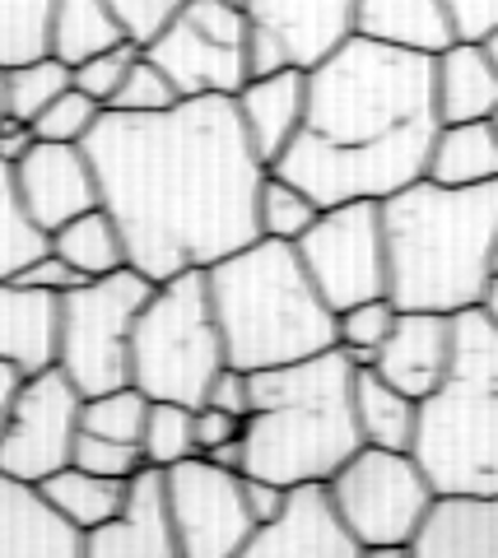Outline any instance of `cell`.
Returning <instances> with one entry per match:
<instances>
[{"label":"cell","mask_w":498,"mask_h":558,"mask_svg":"<svg viewBox=\"0 0 498 558\" xmlns=\"http://www.w3.org/2000/svg\"><path fill=\"white\" fill-rule=\"evenodd\" d=\"M102 209L126 238L131 270L163 284L210 270L262 238L256 159L233 98H182L168 112H102L84 140Z\"/></svg>","instance_id":"obj_1"},{"label":"cell","mask_w":498,"mask_h":558,"mask_svg":"<svg viewBox=\"0 0 498 558\" xmlns=\"http://www.w3.org/2000/svg\"><path fill=\"white\" fill-rule=\"evenodd\" d=\"M434 57L350 38L307 70V117L275 172L321 209L387 201L420 182L438 135Z\"/></svg>","instance_id":"obj_2"},{"label":"cell","mask_w":498,"mask_h":558,"mask_svg":"<svg viewBox=\"0 0 498 558\" xmlns=\"http://www.w3.org/2000/svg\"><path fill=\"white\" fill-rule=\"evenodd\" d=\"M387 299L401 312H466L485 303L498 252V182H410L382 201Z\"/></svg>","instance_id":"obj_3"},{"label":"cell","mask_w":498,"mask_h":558,"mask_svg":"<svg viewBox=\"0 0 498 558\" xmlns=\"http://www.w3.org/2000/svg\"><path fill=\"white\" fill-rule=\"evenodd\" d=\"M354 368L345 349L252 373V414L243 418V475L299 488L326 484L364 438L354 418Z\"/></svg>","instance_id":"obj_4"},{"label":"cell","mask_w":498,"mask_h":558,"mask_svg":"<svg viewBox=\"0 0 498 558\" xmlns=\"http://www.w3.org/2000/svg\"><path fill=\"white\" fill-rule=\"evenodd\" d=\"M205 279L229 368L262 373L336 349V312L313 289L294 242L256 238L215 260Z\"/></svg>","instance_id":"obj_5"},{"label":"cell","mask_w":498,"mask_h":558,"mask_svg":"<svg viewBox=\"0 0 498 558\" xmlns=\"http://www.w3.org/2000/svg\"><path fill=\"white\" fill-rule=\"evenodd\" d=\"M224 368V336L205 270H182L154 284L131 330V387H141L149 400H178L196 410Z\"/></svg>","instance_id":"obj_6"},{"label":"cell","mask_w":498,"mask_h":558,"mask_svg":"<svg viewBox=\"0 0 498 558\" xmlns=\"http://www.w3.org/2000/svg\"><path fill=\"white\" fill-rule=\"evenodd\" d=\"M410 457L438 498H498V387L448 377L424 396Z\"/></svg>","instance_id":"obj_7"},{"label":"cell","mask_w":498,"mask_h":558,"mask_svg":"<svg viewBox=\"0 0 498 558\" xmlns=\"http://www.w3.org/2000/svg\"><path fill=\"white\" fill-rule=\"evenodd\" d=\"M154 284L141 270H117L84 279L61 299V349L57 368L80 387V396L131 387V330Z\"/></svg>","instance_id":"obj_8"},{"label":"cell","mask_w":498,"mask_h":558,"mask_svg":"<svg viewBox=\"0 0 498 558\" xmlns=\"http://www.w3.org/2000/svg\"><path fill=\"white\" fill-rule=\"evenodd\" d=\"M336 517L364 549L373 545H415L424 521L434 517L438 494L410 451L359 447L354 457L326 480Z\"/></svg>","instance_id":"obj_9"},{"label":"cell","mask_w":498,"mask_h":558,"mask_svg":"<svg viewBox=\"0 0 498 558\" xmlns=\"http://www.w3.org/2000/svg\"><path fill=\"white\" fill-rule=\"evenodd\" d=\"M247 47L252 20L243 0H186L141 51L182 98H233L252 80Z\"/></svg>","instance_id":"obj_10"},{"label":"cell","mask_w":498,"mask_h":558,"mask_svg":"<svg viewBox=\"0 0 498 558\" xmlns=\"http://www.w3.org/2000/svg\"><path fill=\"white\" fill-rule=\"evenodd\" d=\"M294 252L303 260L313 289L331 312L387 299V233L382 201H345L326 205Z\"/></svg>","instance_id":"obj_11"},{"label":"cell","mask_w":498,"mask_h":558,"mask_svg":"<svg viewBox=\"0 0 498 558\" xmlns=\"http://www.w3.org/2000/svg\"><path fill=\"white\" fill-rule=\"evenodd\" d=\"M80 405L84 396L61 368L24 377L5 428H0V475L42 484L61 465H71L80 438Z\"/></svg>","instance_id":"obj_12"},{"label":"cell","mask_w":498,"mask_h":558,"mask_svg":"<svg viewBox=\"0 0 498 558\" xmlns=\"http://www.w3.org/2000/svg\"><path fill=\"white\" fill-rule=\"evenodd\" d=\"M163 488L182 558H238V549L252 539L256 517L243 498V470L192 457L163 470Z\"/></svg>","instance_id":"obj_13"},{"label":"cell","mask_w":498,"mask_h":558,"mask_svg":"<svg viewBox=\"0 0 498 558\" xmlns=\"http://www.w3.org/2000/svg\"><path fill=\"white\" fill-rule=\"evenodd\" d=\"M359 0H243L252 20V75H270L284 65L313 70L340 43L354 38Z\"/></svg>","instance_id":"obj_14"},{"label":"cell","mask_w":498,"mask_h":558,"mask_svg":"<svg viewBox=\"0 0 498 558\" xmlns=\"http://www.w3.org/2000/svg\"><path fill=\"white\" fill-rule=\"evenodd\" d=\"M14 182H20V201L28 219L51 238L61 223L80 219L84 209H98V172L84 145H51L38 140L20 163H14Z\"/></svg>","instance_id":"obj_15"},{"label":"cell","mask_w":498,"mask_h":558,"mask_svg":"<svg viewBox=\"0 0 498 558\" xmlns=\"http://www.w3.org/2000/svg\"><path fill=\"white\" fill-rule=\"evenodd\" d=\"M364 545L336 517L326 484L289 488V502L275 521H262L238 558H359Z\"/></svg>","instance_id":"obj_16"},{"label":"cell","mask_w":498,"mask_h":558,"mask_svg":"<svg viewBox=\"0 0 498 558\" xmlns=\"http://www.w3.org/2000/svg\"><path fill=\"white\" fill-rule=\"evenodd\" d=\"M84 558H182L173 517H168L163 470H135L126 508L84 535Z\"/></svg>","instance_id":"obj_17"},{"label":"cell","mask_w":498,"mask_h":558,"mask_svg":"<svg viewBox=\"0 0 498 558\" xmlns=\"http://www.w3.org/2000/svg\"><path fill=\"white\" fill-rule=\"evenodd\" d=\"M448 359H452V317H442V312H401L368 368L397 391H405L410 400H424L448 381Z\"/></svg>","instance_id":"obj_18"},{"label":"cell","mask_w":498,"mask_h":558,"mask_svg":"<svg viewBox=\"0 0 498 558\" xmlns=\"http://www.w3.org/2000/svg\"><path fill=\"white\" fill-rule=\"evenodd\" d=\"M233 108H238V117H243V131L252 140L256 159H262L266 168H275L303 131L307 70L284 65V70H270V75H252L243 89L233 94Z\"/></svg>","instance_id":"obj_19"},{"label":"cell","mask_w":498,"mask_h":558,"mask_svg":"<svg viewBox=\"0 0 498 558\" xmlns=\"http://www.w3.org/2000/svg\"><path fill=\"white\" fill-rule=\"evenodd\" d=\"M61 349V299L24 284L0 279V363L20 377L57 368Z\"/></svg>","instance_id":"obj_20"},{"label":"cell","mask_w":498,"mask_h":558,"mask_svg":"<svg viewBox=\"0 0 498 558\" xmlns=\"http://www.w3.org/2000/svg\"><path fill=\"white\" fill-rule=\"evenodd\" d=\"M0 558H84V531H75L38 484L0 475Z\"/></svg>","instance_id":"obj_21"},{"label":"cell","mask_w":498,"mask_h":558,"mask_svg":"<svg viewBox=\"0 0 498 558\" xmlns=\"http://www.w3.org/2000/svg\"><path fill=\"white\" fill-rule=\"evenodd\" d=\"M354 38L397 47V51H410V57H438L461 33L448 0H359Z\"/></svg>","instance_id":"obj_22"},{"label":"cell","mask_w":498,"mask_h":558,"mask_svg":"<svg viewBox=\"0 0 498 558\" xmlns=\"http://www.w3.org/2000/svg\"><path fill=\"white\" fill-rule=\"evenodd\" d=\"M434 108L438 121H489L498 112V65L479 38H457L434 57Z\"/></svg>","instance_id":"obj_23"},{"label":"cell","mask_w":498,"mask_h":558,"mask_svg":"<svg viewBox=\"0 0 498 558\" xmlns=\"http://www.w3.org/2000/svg\"><path fill=\"white\" fill-rule=\"evenodd\" d=\"M415 558H498V498H438Z\"/></svg>","instance_id":"obj_24"},{"label":"cell","mask_w":498,"mask_h":558,"mask_svg":"<svg viewBox=\"0 0 498 558\" xmlns=\"http://www.w3.org/2000/svg\"><path fill=\"white\" fill-rule=\"evenodd\" d=\"M424 178L438 182V186L498 182V131H494V117L489 121H452V126H438Z\"/></svg>","instance_id":"obj_25"},{"label":"cell","mask_w":498,"mask_h":558,"mask_svg":"<svg viewBox=\"0 0 498 558\" xmlns=\"http://www.w3.org/2000/svg\"><path fill=\"white\" fill-rule=\"evenodd\" d=\"M354 418L364 447L410 451L420 428V400H410L391 381H382L373 368H354Z\"/></svg>","instance_id":"obj_26"},{"label":"cell","mask_w":498,"mask_h":558,"mask_svg":"<svg viewBox=\"0 0 498 558\" xmlns=\"http://www.w3.org/2000/svg\"><path fill=\"white\" fill-rule=\"evenodd\" d=\"M47 247L57 252L80 279H102V275H117V270L131 266L126 238H122V229H117L112 215L102 205L84 209V215L71 219V223H61V229L47 238Z\"/></svg>","instance_id":"obj_27"},{"label":"cell","mask_w":498,"mask_h":558,"mask_svg":"<svg viewBox=\"0 0 498 558\" xmlns=\"http://www.w3.org/2000/svg\"><path fill=\"white\" fill-rule=\"evenodd\" d=\"M126 488H131V480H108V475H94V470H80V465H61L57 475H47L38 484V494L71 521L75 531L89 535L94 526L112 521L126 508Z\"/></svg>","instance_id":"obj_28"},{"label":"cell","mask_w":498,"mask_h":558,"mask_svg":"<svg viewBox=\"0 0 498 558\" xmlns=\"http://www.w3.org/2000/svg\"><path fill=\"white\" fill-rule=\"evenodd\" d=\"M131 43L122 20L112 14L108 0H57V14H51V57L65 65H80L98 57L108 47Z\"/></svg>","instance_id":"obj_29"},{"label":"cell","mask_w":498,"mask_h":558,"mask_svg":"<svg viewBox=\"0 0 498 558\" xmlns=\"http://www.w3.org/2000/svg\"><path fill=\"white\" fill-rule=\"evenodd\" d=\"M448 377L479 381V387H498V317L485 303H475L466 312H452Z\"/></svg>","instance_id":"obj_30"},{"label":"cell","mask_w":498,"mask_h":558,"mask_svg":"<svg viewBox=\"0 0 498 558\" xmlns=\"http://www.w3.org/2000/svg\"><path fill=\"white\" fill-rule=\"evenodd\" d=\"M317 215H321V205L307 196L299 182H289L284 172H275V168L266 172L262 196H256V229H262V238L299 242L317 223Z\"/></svg>","instance_id":"obj_31"},{"label":"cell","mask_w":498,"mask_h":558,"mask_svg":"<svg viewBox=\"0 0 498 558\" xmlns=\"http://www.w3.org/2000/svg\"><path fill=\"white\" fill-rule=\"evenodd\" d=\"M47 252V233L28 219L20 201V182H14V163L0 159V279H14L28 260Z\"/></svg>","instance_id":"obj_32"},{"label":"cell","mask_w":498,"mask_h":558,"mask_svg":"<svg viewBox=\"0 0 498 558\" xmlns=\"http://www.w3.org/2000/svg\"><path fill=\"white\" fill-rule=\"evenodd\" d=\"M145 418H149V396L141 387H117V391L84 396V405H80V433H94V438H112V442L141 447Z\"/></svg>","instance_id":"obj_33"},{"label":"cell","mask_w":498,"mask_h":558,"mask_svg":"<svg viewBox=\"0 0 498 558\" xmlns=\"http://www.w3.org/2000/svg\"><path fill=\"white\" fill-rule=\"evenodd\" d=\"M57 0H0V65H24L51 51Z\"/></svg>","instance_id":"obj_34"},{"label":"cell","mask_w":498,"mask_h":558,"mask_svg":"<svg viewBox=\"0 0 498 558\" xmlns=\"http://www.w3.org/2000/svg\"><path fill=\"white\" fill-rule=\"evenodd\" d=\"M75 84V70L65 65V61H57L47 51V57H38V61H24V65H10L5 70V89H10V117L14 121H38L51 102H57L65 89Z\"/></svg>","instance_id":"obj_35"},{"label":"cell","mask_w":498,"mask_h":558,"mask_svg":"<svg viewBox=\"0 0 498 558\" xmlns=\"http://www.w3.org/2000/svg\"><path fill=\"white\" fill-rule=\"evenodd\" d=\"M145 465L154 470H173L182 461L196 457V410L178 405V400H149V418H145Z\"/></svg>","instance_id":"obj_36"},{"label":"cell","mask_w":498,"mask_h":558,"mask_svg":"<svg viewBox=\"0 0 498 558\" xmlns=\"http://www.w3.org/2000/svg\"><path fill=\"white\" fill-rule=\"evenodd\" d=\"M397 317H401V307L391 299H373V303L336 312V349H345L359 368H368L382 340L391 336V326H397Z\"/></svg>","instance_id":"obj_37"},{"label":"cell","mask_w":498,"mask_h":558,"mask_svg":"<svg viewBox=\"0 0 498 558\" xmlns=\"http://www.w3.org/2000/svg\"><path fill=\"white\" fill-rule=\"evenodd\" d=\"M102 112H108L102 102H94L89 94H80L75 84H71V89H65L38 121H33V135L51 140V145H84V140L94 135Z\"/></svg>","instance_id":"obj_38"},{"label":"cell","mask_w":498,"mask_h":558,"mask_svg":"<svg viewBox=\"0 0 498 558\" xmlns=\"http://www.w3.org/2000/svg\"><path fill=\"white\" fill-rule=\"evenodd\" d=\"M178 102H182L178 84L168 80L163 70L141 51V57H135V65L126 70L122 89L112 94L108 112H168V108H178Z\"/></svg>","instance_id":"obj_39"},{"label":"cell","mask_w":498,"mask_h":558,"mask_svg":"<svg viewBox=\"0 0 498 558\" xmlns=\"http://www.w3.org/2000/svg\"><path fill=\"white\" fill-rule=\"evenodd\" d=\"M135 57H141V47H135V43H122V47H108V51H98V57L80 61V65H75V89H80V94H89L94 102H102V108H108L112 94L122 89L126 70L135 65Z\"/></svg>","instance_id":"obj_40"},{"label":"cell","mask_w":498,"mask_h":558,"mask_svg":"<svg viewBox=\"0 0 498 558\" xmlns=\"http://www.w3.org/2000/svg\"><path fill=\"white\" fill-rule=\"evenodd\" d=\"M71 465L94 470V475H108V480H131L135 470H145V451L112 442V438H94V433H80Z\"/></svg>","instance_id":"obj_41"},{"label":"cell","mask_w":498,"mask_h":558,"mask_svg":"<svg viewBox=\"0 0 498 558\" xmlns=\"http://www.w3.org/2000/svg\"><path fill=\"white\" fill-rule=\"evenodd\" d=\"M108 5H112L117 20H122L126 38H131L135 47H145L154 33H159V28L186 5V0H108Z\"/></svg>","instance_id":"obj_42"},{"label":"cell","mask_w":498,"mask_h":558,"mask_svg":"<svg viewBox=\"0 0 498 558\" xmlns=\"http://www.w3.org/2000/svg\"><path fill=\"white\" fill-rule=\"evenodd\" d=\"M243 442V418L215 405H196V457H215L219 447Z\"/></svg>","instance_id":"obj_43"},{"label":"cell","mask_w":498,"mask_h":558,"mask_svg":"<svg viewBox=\"0 0 498 558\" xmlns=\"http://www.w3.org/2000/svg\"><path fill=\"white\" fill-rule=\"evenodd\" d=\"M14 279H24V284H33V289H42V293H57V299H65V293H71L75 284H84V279L65 266V260L57 256V252H42L38 260H28V266L14 275Z\"/></svg>","instance_id":"obj_44"},{"label":"cell","mask_w":498,"mask_h":558,"mask_svg":"<svg viewBox=\"0 0 498 558\" xmlns=\"http://www.w3.org/2000/svg\"><path fill=\"white\" fill-rule=\"evenodd\" d=\"M205 405L229 410V414H238V418H247V414H252V373L224 368V373L210 381V391H205Z\"/></svg>","instance_id":"obj_45"},{"label":"cell","mask_w":498,"mask_h":558,"mask_svg":"<svg viewBox=\"0 0 498 558\" xmlns=\"http://www.w3.org/2000/svg\"><path fill=\"white\" fill-rule=\"evenodd\" d=\"M448 10H452L461 38H479V43H485L489 33L498 28V0H448Z\"/></svg>","instance_id":"obj_46"},{"label":"cell","mask_w":498,"mask_h":558,"mask_svg":"<svg viewBox=\"0 0 498 558\" xmlns=\"http://www.w3.org/2000/svg\"><path fill=\"white\" fill-rule=\"evenodd\" d=\"M243 498H247V512L256 517V526H262V521H275L284 512L289 488L270 484V480H256V475H243Z\"/></svg>","instance_id":"obj_47"},{"label":"cell","mask_w":498,"mask_h":558,"mask_svg":"<svg viewBox=\"0 0 498 558\" xmlns=\"http://www.w3.org/2000/svg\"><path fill=\"white\" fill-rule=\"evenodd\" d=\"M33 145H38V135H33L28 121H14V117L0 121V159L5 163H20Z\"/></svg>","instance_id":"obj_48"},{"label":"cell","mask_w":498,"mask_h":558,"mask_svg":"<svg viewBox=\"0 0 498 558\" xmlns=\"http://www.w3.org/2000/svg\"><path fill=\"white\" fill-rule=\"evenodd\" d=\"M20 373L14 368H5V363H0V428H5V418H10V405H14V396H20Z\"/></svg>","instance_id":"obj_49"},{"label":"cell","mask_w":498,"mask_h":558,"mask_svg":"<svg viewBox=\"0 0 498 558\" xmlns=\"http://www.w3.org/2000/svg\"><path fill=\"white\" fill-rule=\"evenodd\" d=\"M359 558H415V545H373Z\"/></svg>","instance_id":"obj_50"},{"label":"cell","mask_w":498,"mask_h":558,"mask_svg":"<svg viewBox=\"0 0 498 558\" xmlns=\"http://www.w3.org/2000/svg\"><path fill=\"white\" fill-rule=\"evenodd\" d=\"M485 307L498 317V252H494V270H489V289H485Z\"/></svg>","instance_id":"obj_51"},{"label":"cell","mask_w":498,"mask_h":558,"mask_svg":"<svg viewBox=\"0 0 498 558\" xmlns=\"http://www.w3.org/2000/svg\"><path fill=\"white\" fill-rule=\"evenodd\" d=\"M10 117V89H5V65H0V121Z\"/></svg>","instance_id":"obj_52"},{"label":"cell","mask_w":498,"mask_h":558,"mask_svg":"<svg viewBox=\"0 0 498 558\" xmlns=\"http://www.w3.org/2000/svg\"><path fill=\"white\" fill-rule=\"evenodd\" d=\"M485 47H489V57H494V65H498V28H494L489 38H485Z\"/></svg>","instance_id":"obj_53"},{"label":"cell","mask_w":498,"mask_h":558,"mask_svg":"<svg viewBox=\"0 0 498 558\" xmlns=\"http://www.w3.org/2000/svg\"><path fill=\"white\" fill-rule=\"evenodd\" d=\"M494 131H498V112H494Z\"/></svg>","instance_id":"obj_54"}]
</instances>
